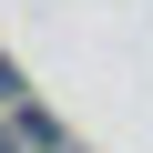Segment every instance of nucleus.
I'll return each instance as SVG.
<instances>
[{
    "label": "nucleus",
    "mask_w": 153,
    "mask_h": 153,
    "mask_svg": "<svg viewBox=\"0 0 153 153\" xmlns=\"http://www.w3.org/2000/svg\"><path fill=\"white\" fill-rule=\"evenodd\" d=\"M10 123H21V143H31V153H71V133H61L41 102H10Z\"/></svg>",
    "instance_id": "f257e3e1"
},
{
    "label": "nucleus",
    "mask_w": 153,
    "mask_h": 153,
    "mask_svg": "<svg viewBox=\"0 0 153 153\" xmlns=\"http://www.w3.org/2000/svg\"><path fill=\"white\" fill-rule=\"evenodd\" d=\"M10 102H31V82H21L10 61H0V112H10Z\"/></svg>",
    "instance_id": "f03ea898"
},
{
    "label": "nucleus",
    "mask_w": 153,
    "mask_h": 153,
    "mask_svg": "<svg viewBox=\"0 0 153 153\" xmlns=\"http://www.w3.org/2000/svg\"><path fill=\"white\" fill-rule=\"evenodd\" d=\"M0 153H31V143H21V123H10V112H0Z\"/></svg>",
    "instance_id": "7ed1b4c3"
},
{
    "label": "nucleus",
    "mask_w": 153,
    "mask_h": 153,
    "mask_svg": "<svg viewBox=\"0 0 153 153\" xmlns=\"http://www.w3.org/2000/svg\"><path fill=\"white\" fill-rule=\"evenodd\" d=\"M71 153H82V143H71Z\"/></svg>",
    "instance_id": "20e7f679"
}]
</instances>
